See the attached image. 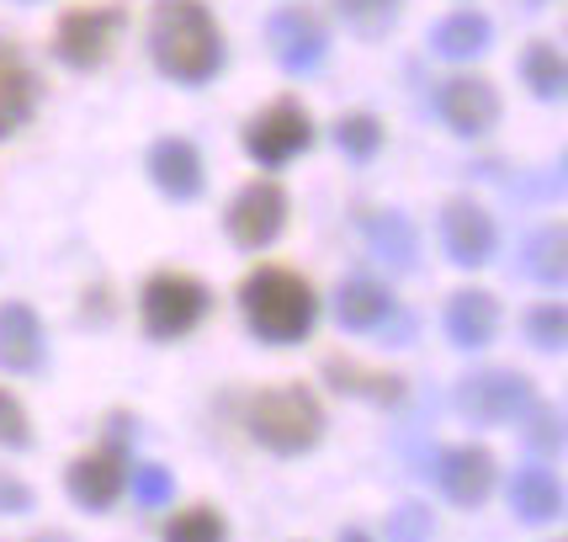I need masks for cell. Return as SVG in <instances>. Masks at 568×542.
<instances>
[{
    "label": "cell",
    "instance_id": "1",
    "mask_svg": "<svg viewBox=\"0 0 568 542\" xmlns=\"http://www.w3.org/2000/svg\"><path fill=\"white\" fill-rule=\"evenodd\" d=\"M149 53L160 74H171L181 86H207L223 70V32L202 0H154Z\"/></svg>",
    "mask_w": 568,
    "mask_h": 542
},
{
    "label": "cell",
    "instance_id": "2",
    "mask_svg": "<svg viewBox=\"0 0 568 542\" xmlns=\"http://www.w3.org/2000/svg\"><path fill=\"white\" fill-rule=\"evenodd\" d=\"M240 314L255 341L297 345L320 320V298L308 288V277H297L293 267H255L240 288Z\"/></svg>",
    "mask_w": 568,
    "mask_h": 542
},
{
    "label": "cell",
    "instance_id": "3",
    "mask_svg": "<svg viewBox=\"0 0 568 542\" xmlns=\"http://www.w3.org/2000/svg\"><path fill=\"white\" fill-rule=\"evenodd\" d=\"M250 436L276 452V458H297V452H314L324 436V410L320 399L308 394L303 383H282L266 394L250 399Z\"/></svg>",
    "mask_w": 568,
    "mask_h": 542
},
{
    "label": "cell",
    "instance_id": "4",
    "mask_svg": "<svg viewBox=\"0 0 568 542\" xmlns=\"http://www.w3.org/2000/svg\"><path fill=\"white\" fill-rule=\"evenodd\" d=\"M207 303H213V293L202 288L197 277H186V271H154L144 282V293H139L144 335L149 341H181V335H192L207 320Z\"/></svg>",
    "mask_w": 568,
    "mask_h": 542
},
{
    "label": "cell",
    "instance_id": "5",
    "mask_svg": "<svg viewBox=\"0 0 568 542\" xmlns=\"http://www.w3.org/2000/svg\"><path fill=\"white\" fill-rule=\"evenodd\" d=\"M128 431H133V420L128 415H112L106 420V442L97 452H85V458H74L70 469H64V490H70L74 505H85V511H112L128 490Z\"/></svg>",
    "mask_w": 568,
    "mask_h": 542
},
{
    "label": "cell",
    "instance_id": "6",
    "mask_svg": "<svg viewBox=\"0 0 568 542\" xmlns=\"http://www.w3.org/2000/svg\"><path fill=\"white\" fill-rule=\"evenodd\" d=\"M537 399V383L516 368H478L457 383V410L478 425H510Z\"/></svg>",
    "mask_w": 568,
    "mask_h": 542
},
{
    "label": "cell",
    "instance_id": "7",
    "mask_svg": "<svg viewBox=\"0 0 568 542\" xmlns=\"http://www.w3.org/2000/svg\"><path fill=\"white\" fill-rule=\"evenodd\" d=\"M123 22H128L123 6H74L53 27V53L70 70H97V64H106V53L118 43Z\"/></svg>",
    "mask_w": 568,
    "mask_h": 542
},
{
    "label": "cell",
    "instance_id": "8",
    "mask_svg": "<svg viewBox=\"0 0 568 542\" xmlns=\"http://www.w3.org/2000/svg\"><path fill=\"white\" fill-rule=\"evenodd\" d=\"M308 144H314V123H308V112H303L293 97L272 101V107L255 112L250 128H245V154L255 160V165H266V171L287 165V160L303 154Z\"/></svg>",
    "mask_w": 568,
    "mask_h": 542
},
{
    "label": "cell",
    "instance_id": "9",
    "mask_svg": "<svg viewBox=\"0 0 568 542\" xmlns=\"http://www.w3.org/2000/svg\"><path fill=\"white\" fill-rule=\"evenodd\" d=\"M282 223H287V192L276 181H250L223 213V229L240 250H266L282 234Z\"/></svg>",
    "mask_w": 568,
    "mask_h": 542
},
{
    "label": "cell",
    "instance_id": "10",
    "mask_svg": "<svg viewBox=\"0 0 568 542\" xmlns=\"http://www.w3.org/2000/svg\"><path fill=\"white\" fill-rule=\"evenodd\" d=\"M266 43H272L276 64L287 74H308L324 64L329 32H324V22L308 11V6H282L272 22H266Z\"/></svg>",
    "mask_w": 568,
    "mask_h": 542
},
{
    "label": "cell",
    "instance_id": "11",
    "mask_svg": "<svg viewBox=\"0 0 568 542\" xmlns=\"http://www.w3.org/2000/svg\"><path fill=\"white\" fill-rule=\"evenodd\" d=\"M436 112H442V123L452 133L478 139V133H489L499 123V91L484 74H452V80H442V91H436Z\"/></svg>",
    "mask_w": 568,
    "mask_h": 542
},
{
    "label": "cell",
    "instance_id": "12",
    "mask_svg": "<svg viewBox=\"0 0 568 542\" xmlns=\"http://www.w3.org/2000/svg\"><path fill=\"white\" fill-rule=\"evenodd\" d=\"M442 245L457 267H489L499 245V229L473 198H452L442 208Z\"/></svg>",
    "mask_w": 568,
    "mask_h": 542
},
{
    "label": "cell",
    "instance_id": "13",
    "mask_svg": "<svg viewBox=\"0 0 568 542\" xmlns=\"http://www.w3.org/2000/svg\"><path fill=\"white\" fill-rule=\"evenodd\" d=\"M436 484H442V494L452 500V505H463V511H473V505H484L489 494H495V452L489 446H446L442 463H436Z\"/></svg>",
    "mask_w": 568,
    "mask_h": 542
},
{
    "label": "cell",
    "instance_id": "14",
    "mask_svg": "<svg viewBox=\"0 0 568 542\" xmlns=\"http://www.w3.org/2000/svg\"><path fill=\"white\" fill-rule=\"evenodd\" d=\"M149 181L165 192L171 202H192L202 198L207 187V171H202V154L192 139H160L149 149Z\"/></svg>",
    "mask_w": 568,
    "mask_h": 542
},
{
    "label": "cell",
    "instance_id": "15",
    "mask_svg": "<svg viewBox=\"0 0 568 542\" xmlns=\"http://www.w3.org/2000/svg\"><path fill=\"white\" fill-rule=\"evenodd\" d=\"M499 335V298L484 288H463V293L446 298V341L478 351Z\"/></svg>",
    "mask_w": 568,
    "mask_h": 542
},
{
    "label": "cell",
    "instance_id": "16",
    "mask_svg": "<svg viewBox=\"0 0 568 542\" xmlns=\"http://www.w3.org/2000/svg\"><path fill=\"white\" fill-rule=\"evenodd\" d=\"M43 320L27 303H0V368L6 372H38L43 368Z\"/></svg>",
    "mask_w": 568,
    "mask_h": 542
},
{
    "label": "cell",
    "instance_id": "17",
    "mask_svg": "<svg viewBox=\"0 0 568 542\" xmlns=\"http://www.w3.org/2000/svg\"><path fill=\"white\" fill-rule=\"evenodd\" d=\"M32 112H38V74L17 43L0 38V139H11Z\"/></svg>",
    "mask_w": 568,
    "mask_h": 542
},
{
    "label": "cell",
    "instance_id": "18",
    "mask_svg": "<svg viewBox=\"0 0 568 542\" xmlns=\"http://www.w3.org/2000/svg\"><path fill=\"white\" fill-rule=\"evenodd\" d=\"M335 320H341V330H356V335L383 330L394 320V293L383 282H372V277H351L335 293Z\"/></svg>",
    "mask_w": 568,
    "mask_h": 542
},
{
    "label": "cell",
    "instance_id": "19",
    "mask_svg": "<svg viewBox=\"0 0 568 542\" xmlns=\"http://www.w3.org/2000/svg\"><path fill=\"white\" fill-rule=\"evenodd\" d=\"M324 378L351 399H372V404H404V378L398 372H377V368H362L356 357H324Z\"/></svg>",
    "mask_w": 568,
    "mask_h": 542
},
{
    "label": "cell",
    "instance_id": "20",
    "mask_svg": "<svg viewBox=\"0 0 568 542\" xmlns=\"http://www.w3.org/2000/svg\"><path fill=\"white\" fill-rule=\"evenodd\" d=\"M510 511H516L526 526H547V521L564 516V484L547 469H520L510 479Z\"/></svg>",
    "mask_w": 568,
    "mask_h": 542
},
{
    "label": "cell",
    "instance_id": "21",
    "mask_svg": "<svg viewBox=\"0 0 568 542\" xmlns=\"http://www.w3.org/2000/svg\"><path fill=\"white\" fill-rule=\"evenodd\" d=\"M362 229H367V245L377 261H388L394 271H409L415 267V255H420V240H415V223L404 219V213H367L362 219Z\"/></svg>",
    "mask_w": 568,
    "mask_h": 542
},
{
    "label": "cell",
    "instance_id": "22",
    "mask_svg": "<svg viewBox=\"0 0 568 542\" xmlns=\"http://www.w3.org/2000/svg\"><path fill=\"white\" fill-rule=\"evenodd\" d=\"M489 38H495V27H489L484 11H452L446 22H436L430 49L442 53V59H473V53L489 49Z\"/></svg>",
    "mask_w": 568,
    "mask_h": 542
},
{
    "label": "cell",
    "instance_id": "23",
    "mask_svg": "<svg viewBox=\"0 0 568 542\" xmlns=\"http://www.w3.org/2000/svg\"><path fill=\"white\" fill-rule=\"evenodd\" d=\"M526 271H531L542 288H564L568 282V223H542V229L526 240Z\"/></svg>",
    "mask_w": 568,
    "mask_h": 542
},
{
    "label": "cell",
    "instance_id": "24",
    "mask_svg": "<svg viewBox=\"0 0 568 542\" xmlns=\"http://www.w3.org/2000/svg\"><path fill=\"white\" fill-rule=\"evenodd\" d=\"M520 80L531 86V97L542 101L568 97V59L558 53V43H531L520 53Z\"/></svg>",
    "mask_w": 568,
    "mask_h": 542
},
{
    "label": "cell",
    "instance_id": "25",
    "mask_svg": "<svg viewBox=\"0 0 568 542\" xmlns=\"http://www.w3.org/2000/svg\"><path fill=\"white\" fill-rule=\"evenodd\" d=\"M516 425H520V442L531 446V452H542V458H552V452L568 446V420L558 415L552 404H542V399H531Z\"/></svg>",
    "mask_w": 568,
    "mask_h": 542
},
{
    "label": "cell",
    "instance_id": "26",
    "mask_svg": "<svg viewBox=\"0 0 568 542\" xmlns=\"http://www.w3.org/2000/svg\"><path fill=\"white\" fill-rule=\"evenodd\" d=\"M335 11H341V22L356 32V38H383L388 27L398 22V11H404V0H335Z\"/></svg>",
    "mask_w": 568,
    "mask_h": 542
},
{
    "label": "cell",
    "instance_id": "27",
    "mask_svg": "<svg viewBox=\"0 0 568 542\" xmlns=\"http://www.w3.org/2000/svg\"><path fill=\"white\" fill-rule=\"evenodd\" d=\"M165 542H229V521L213 505H186L165 521Z\"/></svg>",
    "mask_w": 568,
    "mask_h": 542
},
{
    "label": "cell",
    "instance_id": "28",
    "mask_svg": "<svg viewBox=\"0 0 568 542\" xmlns=\"http://www.w3.org/2000/svg\"><path fill=\"white\" fill-rule=\"evenodd\" d=\"M335 144H341V154H346V160L367 165L372 154L383 149V123H377L372 112H346V118L335 123Z\"/></svg>",
    "mask_w": 568,
    "mask_h": 542
},
{
    "label": "cell",
    "instance_id": "29",
    "mask_svg": "<svg viewBox=\"0 0 568 542\" xmlns=\"http://www.w3.org/2000/svg\"><path fill=\"white\" fill-rule=\"evenodd\" d=\"M526 341L537 351H568V303H537L526 314Z\"/></svg>",
    "mask_w": 568,
    "mask_h": 542
},
{
    "label": "cell",
    "instance_id": "30",
    "mask_svg": "<svg viewBox=\"0 0 568 542\" xmlns=\"http://www.w3.org/2000/svg\"><path fill=\"white\" fill-rule=\"evenodd\" d=\"M436 521H430V505L420 500H404L398 511H388V526H383V542H430Z\"/></svg>",
    "mask_w": 568,
    "mask_h": 542
},
{
    "label": "cell",
    "instance_id": "31",
    "mask_svg": "<svg viewBox=\"0 0 568 542\" xmlns=\"http://www.w3.org/2000/svg\"><path fill=\"white\" fill-rule=\"evenodd\" d=\"M0 446H11V452L32 446V420H27L22 399L11 394V389H0Z\"/></svg>",
    "mask_w": 568,
    "mask_h": 542
},
{
    "label": "cell",
    "instance_id": "32",
    "mask_svg": "<svg viewBox=\"0 0 568 542\" xmlns=\"http://www.w3.org/2000/svg\"><path fill=\"white\" fill-rule=\"evenodd\" d=\"M171 494H175L171 469H160V463H144V469H133V500H139L144 511H160V505H165Z\"/></svg>",
    "mask_w": 568,
    "mask_h": 542
},
{
    "label": "cell",
    "instance_id": "33",
    "mask_svg": "<svg viewBox=\"0 0 568 542\" xmlns=\"http://www.w3.org/2000/svg\"><path fill=\"white\" fill-rule=\"evenodd\" d=\"M22 511H32V490H27L22 479L0 473V516H22Z\"/></svg>",
    "mask_w": 568,
    "mask_h": 542
},
{
    "label": "cell",
    "instance_id": "34",
    "mask_svg": "<svg viewBox=\"0 0 568 542\" xmlns=\"http://www.w3.org/2000/svg\"><path fill=\"white\" fill-rule=\"evenodd\" d=\"M341 542H372V538L362 532V526H346V532H341Z\"/></svg>",
    "mask_w": 568,
    "mask_h": 542
},
{
    "label": "cell",
    "instance_id": "35",
    "mask_svg": "<svg viewBox=\"0 0 568 542\" xmlns=\"http://www.w3.org/2000/svg\"><path fill=\"white\" fill-rule=\"evenodd\" d=\"M27 542H70L64 532H38V538H27Z\"/></svg>",
    "mask_w": 568,
    "mask_h": 542
},
{
    "label": "cell",
    "instance_id": "36",
    "mask_svg": "<svg viewBox=\"0 0 568 542\" xmlns=\"http://www.w3.org/2000/svg\"><path fill=\"white\" fill-rule=\"evenodd\" d=\"M531 6H537V0H531Z\"/></svg>",
    "mask_w": 568,
    "mask_h": 542
}]
</instances>
